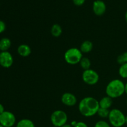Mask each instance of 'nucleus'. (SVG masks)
<instances>
[{"label":"nucleus","mask_w":127,"mask_h":127,"mask_svg":"<svg viewBox=\"0 0 127 127\" xmlns=\"http://www.w3.org/2000/svg\"><path fill=\"white\" fill-rule=\"evenodd\" d=\"M78 108L82 115L86 117H91L97 113L100 108L99 102L93 97H86L79 102Z\"/></svg>","instance_id":"nucleus-1"},{"label":"nucleus","mask_w":127,"mask_h":127,"mask_svg":"<svg viewBox=\"0 0 127 127\" xmlns=\"http://www.w3.org/2000/svg\"><path fill=\"white\" fill-rule=\"evenodd\" d=\"M55 127V126H53V127Z\"/></svg>","instance_id":"nucleus-31"},{"label":"nucleus","mask_w":127,"mask_h":127,"mask_svg":"<svg viewBox=\"0 0 127 127\" xmlns=\"http://www.w3.org/2000/svg\"><path fill=\"white\" fill-rule=\"evenodd\" d=\"M94 127H110V124L104 120H99L95 123Z\"/></svg>","instance_id":"nucleus-21"},{"label":"nucleus","mask_w":127,"mask_h":127,"mask_svg":"<svg viewBox=\"0 0 127 127\" xmlns=\"http://www.w3.org/2000/svg\"><path fill=\"white\" fill-rule=\"evenodd\" d=\"M17 53L22 57H27L31 53V48L28 45L21 44L17 48Z\"/></svg>","instance_id":"nucleus-11"},{"label":"nucleus","mask_w":127,"mask_h":127,"mask_svg":"<svg viewBox=\"0 0 127 127\" xmlns=\"http://www.w3.org/2000/svg\"><path fill=\"white\" fill-rule=\"evenodd\" d=\"M82 52L78 48H71L66 51L64 55L65 62L71 65H74L80 62L83 58Z\"/></svg>","instance_id":"nucleus-4"},{"label":"nucleus","mask_w":127,"mask_h":127,"mask_svg":"<svg viewBox=\"0 0 127 127\" xmlns=\"http://www.w3.org/2000/svg\"><path fill=\"white\" fill-rule=\"evenodd\" d=\"M86 0H73V2L76 6H82L85 2Z\"/></svg>","instance_id":"nucleus-23"},{"label":"nucleus","mask_w":127,"mask_h":127,"mask_svg":"<svg viewBox=\"0 0 127 127\" xmlns=\"http://www.w3.org/2000/svg\"><path fill=\"white\" fill-rule=\"evenodd\" d=\"M6 28V24L4 21H1L0 20V33H2L5 31Z\"/></svg>","instance_id":"nucleus-22"},{"label":"nucleus","mask_w":127,"mask_h":127,"mask_svg":"<svg viewBox=\"0 0 127 127\" xmlns=\"http://www.w3.org/2000/svg\"><path fill=\"white\" fill-rule=\"evenodd\" d=\"M82 79L88 85H95L99 80V76L95 71L89 69L84 70L82 74Z\"/></svg>","instance_id":"nucleus-6"},{"label":"nucleus","mask_w":127,"mask_h":127,"mask_svg":"<svg viewBox=\"0 0 127 127\" xmlns=\"http://www.w3.org/2000/svg\"><path fill=\"white\" fill-rule=\"evenodd\" d=\"M93 9L97 16H102L106 11V5L102 0H95L93 2Z\"/></svg>","instance_id":"nucleus-10"},{"label":"nucleus","mask_w":127,"mask_h":127,"mask_svg":"<svg viewBox=\"0 0 127 127\" xmlns=\"http://www.w3.org/2000/svg\"><path fill=\"white\" fill-rule=\"evenodd\" d=\"M125 93L127 94V83L125 84Z\"/></svg>","instance_id":"nucleus-27"},{"label":"nucleus","mask_w":127,"mask_h":127,"mask_svg":"<svg viewBox=\"0 0 127 127\" xmlns=\"http://www.w3.org/2000/svg\"><path fill=\"white\" fill-rule=\"evenodd\" d=\"M125 21H126V22L127 23V12H125Z\"/></svg>","instance_id":"nucleus-28"},{"label":"nucleus","mask_w":127,"mask_h":127,"mask_svg":"<svg viewBox=\"0 0 127 127\" xmlns=\"http://www.w3.org/2000/svg\"><path fill=\"white\" fill-rule=\"evenodd\" d=\"M119 73L122 78H127V63L120 65L119 69Z\"/></svg>","instance_id":"nucleus-18"},{"label":"nucleus","mask_w":127,"mask_h":127,"mask_svg":"<svg viewBox=\"0 0 127 127\" xmlns=\"http://www.w3.org/2000/svg\"><path fill=\"white\" fill-rule=\"evenodd\" d=\"M16 122V117L13 113L4 111L0 115V125L3 127H12Z\"/></svg>","instance_id":"nucleus-7"},{"label":"nucleus","mask_w":127,"mask_h":127,"mask_svg":"<svg viewBox=\"0 0 127 127\" xmlns=\"http://www.w3.org/2000/svg\"><path fill=\"white\" fill-rule=\"evenodd\" d=\"M62 127H73L72 126V125H71V124H66L65 125H63V126H62Z\"/></svg>","instance_id":"nucleus-26"},{"label":"nucleus","mask_w":127,"mask_h":127,"mask_svg":"<svg viewBox=\"0 0 127 127\" xmlns=\"http://www.w3.org/2000/svg\"><path fill=\"white\" fill-rule=\"evenodd\" d=\"M62 32L63 31L62 27L58 24H53L51 28V33L55 37H60L62 35Z\"/></svg>","instance_id":"nucleus-16"},{"label":"nucleus","mask_w":127,"mask_h":127,"mask_svg":"<svg viewBox=\"0 0 127 127\" xmlns=\"http://www.w3.org/2000/svg\"><path fill=\"white\" fill-rule=\"evenodd\" d=\"M16 127H35V125L31 120L23 119L17 123Z\"/></svg>","instance_id":"nucleus-15"},{"label":"nucleus","mask_w":127,"mask_h":127,"mask_svg":"<svg viewBox=\"0 0 127 127\" xmlns=\"http://www.w3.org/2000/svg\"><path fill=\"white\" fill-rule=\"evenodd\" d=\"M74 127H88V125L83 122H78Z\"/></svg>","instance_id":"nucleus-24"},{"label":"nucleus","mask_w":127,"mask_h":127,"mask_svg":"<svg viewBox=\"0 0 127 127\" xmlns=\"http://www.w3.org/2000/svg\"><path fill=\"white\" fill-rule=\"evenodd\" d=\"M79 63H80L81 67L84 69V71L90 69L91 63V61L89 60V58L87 57H83Z\"/></svg>","instance_id":"nucleus-17"},{"label":"nucleus","mask_w":127,"mask_h":127,"mask_svg":"<svg viewBox=\"0 0 127 127\" xmlns=\"http://www.w3.org/2000/svg\"><path fill=\"white\" fill-rule=\"evenodd\" d=\"M50 120L53 126L62 127L66 124L68 121V115L65 112L61 110H57L52 114Z\"/></svg>","instance_id":"nucleus-5"},{"label":"nucleus","mask_w":127,"mask_h":127,"mask_svg":"<svg viewBox=\"0 0 127 127\" xmlns=\"http://www.w3.org/2000/svg\"><path fill=\"white\" fill-rule=\"evenodd\" d=\"M13 57L8 51L0 52V66L4 68H9L12 65Z\"/></svg>","instance_id":"nucleus-8"},{"label":"nucleus","mask_w":127,"mask_h":127,"mask_svg":"<svg viewBox=\"0 0 127 127\" xmlns=\"http://www.w3.org/2000/svg\"></svg>","instance_id":"nucleus-32"},{"label":"nucleus","mask_w":127,"mask_h":127,"mask_svg":"<svg viewBox=\"0 0 127 127\" xmlns=\"http://www.w3.org/2000/svg\"><path fill=\"white\" fill-rule=\"evenodd\" d=\"M117 61V63L120 65L125 64V63H127V52H124L122 54L120 55L118 57Z\"/></svg>","instance_id":"nucleus-20"},{"label":"nucleus","mask_w":127,"mask_h":127,"mask_svg":"<svg viewBox=\"0 0 127 127\" xmlns=\"http://www.w3.org/2000/svg\"><path fill=\"white\" fill-rule=\"evenodd\" d=\"M62 102L68 107L74 106L77 103V99L75 95L70 93H65L62 96Z\"/></svg>","instance_id":"nucleus-9"},{"label":"nucleus","mask_w":127,"mask_h":127,"mask_svg":"<svg viewBox=\"0 0 127 127\" xmlns=\"http://www.w3.org/2000/svg\"><path fill=\"white\" fill-rule=\"evenodd\" d=\"M11 46V41L7 37H4L0 40V51L6 52Z\"/></svg>","instance_id":"nucleus-13"},{"label":"nucleus","mask_w":127,"mask_h":127,"mask_svg":"<svg viewBox=\"0 0 127 127\" xmlns=\"http://www.w3.org/2000/svg\"><path fill=\"white\" fill-rule=\"evenodd\" d=\"M93 48V44L91 41L85 40L82 43L80 47V50L82 53H87L91 52Z\"/></svg>","instance_id":"nucleus-14"},{"label":"nucleus","mask_w":127,"mask_h":127,"mask_svg":"<svg viewBox=\"0 0 127 127\" xmlns=\"http://www.w3.org/2000/svg\"><path fill=\"white\" fill-rule=\"evenodd\" d=\"M105 93L112 99L120 97L125 93V84L120 79H114L107 84Z\"/></svg>","instance_id":"nucleus-2"},{"label":"nucleus","mask_w":127,"mask_h":127,"mask_svg":"<svg viewBox=\"0 0 127 127\" xmlns=\"http://www.w3.org/2000/svg\"><path fill=\"white\" fill-rule=\"evenodd\" d=\"M125 116L124 113L117 109H114L110 111L109 120L110 125L114 127H122L125 124Z\"/></svg>","instance_id":"nucleus-3"},{"label":"nucleus","mask_w":127,"mask_h":127,"mask_svg":"<svg viewBox=\"0 0 127 127\" xmlns=\"http://www.w3.org/2000/svg\"><path fill=\"white\" fill-rule=\"evenodd\" d=\"M125 124L127 125V116H126V117H125Z\"/></svg>","instance_id":"nucleus-29"},{"label":"nucleus","mask_w":127,"mask_h":127,"mask_svg":"<svg viewBox=\"0 0 127 127\" xmlns=\"http://www.w3.org/2000/svg\"><path fill=\"white\" fill-rule=\"evenodd\" d=\"M0 127H2L1 125H0Z\"/></svg>","instance_id":"nucleus-30"},{"label":"nucleus","mask_w":127,"mask_h":127,"mask_svg":"<svg viewBox=\"0 0 127 127\" xmlns=\"http://www.w3.org/2000/svg\"><path fill=\"white\" fill-rule=\"evenodd\" d=\"M113 103L112 99L109 96H105L102 98L99 101V106L100 108L109 109L112 106Z\"/></svg>","instance_id":"nucleus-12"},{"label":"nucleus","mask_w":127,"mask_h":127,"mask_svg":"<svg viewBox=\"0 0 127 127\" xmlns=\"http://www.w3.org/2000/svg\"><path fill=\"white\" fill-rule=\"evenodd\" d=\"M4 111V106L2 104H0V115H1V114H2Z\"/></svg>","instance_id":"nucleus-25"},{"label":"nucleus","mask_w":127,"mask_h":127,"mask_svg":"<svg viewBox=\"0 0 127 127\" xmlns=\"http://www.w3.org/2000/svg\"><path fill=\"white\" fill-rule=\"evenodd\" d=\"M109 113H110V110L109 109H103V108H99V110H98L97 114L101 118H107L109 117Z\"/></svg>","instance_id":"nucleus-19"}]
</instances>
